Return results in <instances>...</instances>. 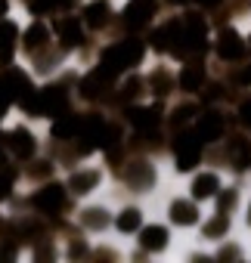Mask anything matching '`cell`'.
<instances>
[{"instance_id":"23","label":"cell","mask_w":251,"mask_h":263,"mask_svg":"<svg viewBox=\"0 0 251 263\" xmlns=\"http://www.w3.org/2000/svg\"><path fill=\"white\" fill-rule=\"evenodd\" d=\"M242 121H245V124H251V99H248V102H242Z\"/></svg>"},{"instance_id":"20","label":"cell","mask_w":251,"mask_h":263,"mask_svg":"<svg viewBox=\"0 0 251 263\" xmlns=\"http://www.w3.org/2000/svg\"><path fill=\"white\" fill-rule=\"evenodd\" d=\"M68 0H34V13H53L59 7H65Z\"/></svg>"},{"instance_id":"16","label":"cell","mask_w":251,"mask_h":263,"mask_svg":"<svg viewBox=\"0 0 251 263\" xmlns=\"http://www.w3.org/2000/svg\"><path fill=\"white\" fill-rule=\"evenodd\" d=\"M202 84V68L199 65H186L183 71H180V87L183 90H195Z\"/></svg>"},{"instance_id":"4","label":"cell","mask_w":251,"mask_h":263,"mask_svg":"<svg viewBox=\"0 0 251 263\" xmlns=\"http://www.w3.org/2000/svg\"><path fill=\"white\" fill-rule=\"evenodd\" d=\"M217 53H220V59H242L245 56V41L236 34V31H220V37H217Z\"/></svg>"},{"instance_id":"18","label":"cell","mask_w":251,"mask_h":263,"mask_svg":"<svg viewBox=\"0 0 251 263\" xmlns=\"http://www.w3.org/2000/svg\"><path fill=\"white\" fill-rule=\"evenodd\" d=\"M84 16H87V22H90L93 28H99V25L105 22V16H109V7H105V4H90V7L84 10Z\"/></svg>"},{"instance_id":"10","label":"cell","mask_w":251,"mask_h":263,"mask_svg":"<svg viewBox=\"0 0 251 263\" xmlns=\"http://www.w3.org/2000/svg\"><path fill=\"white\" fill-rule=\"evenodd\" d=\"M131 124L137 130H152L158 124V108H134L131 111Z\"/></svg>"},{"instance_id":"28","label":"cell","mask_w":251,"mask_h":263,"mask_svg":"<svg viewBox=\"0 0 251 263\" xmlns=\"http://www.w3.org/2000/svg\"><path fill=\"white\" fill-rule=\"evenodd\" d=\"M174 4H183V0H174Z\"/></svg>"},{"instance_id":"21","label":"cell","mask_w":251,"mask_h":263,"mask_svg":"<svg viewBox=\"0 0 251 263\" xmlns=\"http://www.w3.org/2000/svg\"><path fill=\"white\" fill-rule=\"evenodd\" d=\"M226 226H229V223H226V217H217V220H211V223L205 226V235H211V238H217L220 232H226Z\"/></svg>"},{"instance_id":"11","label":"cell","mask_w":251,"mask_h":263,"mask_svg":"<svg viewBox=\"0 0 251 263\" xmlns=\"http://www.w3.org/2000/svg\"><path fill=\"white\" fill-rule=\"evenodd\" d=\"M171 220H174L177 226H192V223H195V208H192L189 201H174V204H171Z\"/></svg>"},{"instance_id":"12","label":"cell","mask_w":251,"mask_h":263,"mask_svg":"<svg viewBox=\"0 0 251 263\" xmlns=\"http://www.w3.org/2000/svg\"><path fill=\"white\" fill-rule=\"evenodd\" d=\"M96 183H99V171H78L75 177H71V189L75 192H90V189H96Z\"/></svg>"},{"instance_id":"9","label":"cell","mask_w":251,"mask_h":263,"mask_svg":"<svg viewBox=\"0 0 251 263\" xmlns=\"http://www.w3.org/2000/svg\"><path fill=\"white\" fill-rule=\"evenodd\" d=\"M229 158H232V164L239 171H245L251 164V143L248 140H232L229 143Z\"/></svg>"},{"instance_id":"24","label":"cell","mask_w":251,"mask_h":263,"mask_svg":"<svg viewBox=\"0 0 251 263\" xmlns=\"http://www.w3.org/2000/svg\"><path fill=\"white\" fill-rule=\"evenodd\" d=\"M242 84H251V68H248V71L242 74Z\"/></svg>"},{"instance_id":"8","label":"cell","mask_w":251,"mask_h":263,"mask_svg":"<svg viewBox=\"0 0 251 263\" xmlns=\"http://www.w3.org/2000/svg\"><path fill=\"white\" fill-rule=\"evenodd\" d=\"M217 189H220V180H217L214 174H202V177H195V183H192V198H211Z\"/></svg>"},{"instance_id":"14","label":"cell","mask_w":251,"mask_h":263,"mask_svg":"<svg viewBox=\"0 0 251 263\" xmlns=\"http://www.w3.org/2000/svg\"><path fill=\"white\" fill-rule=\"evenodd\" d=\"M13 37H16V25L4 22V25H0V59L13 56Z\"/></svg>"},{"instance_id":"22","label":"cell","mask_w":251,"mask_h":263,"mask_svg":"<svg viewBox=\"0 0 251 263\" xmlns=\"http://www.w3.org/2000/svg\"><path fill=\"white\" fill-rule=\"evenodd\" d=\"M10 189H13V174H10V171H7V174L0 171V198H7Z\"/></svg>"},{"instance_id":"1","label":"cell","mask_w":251,"mask_h":263,"mask_svg":"<svg viewBox=\"0 0 251 263\" xmlns=\"http://www.w3.org/2000/svg\"><path fill=\"white\" fill-rule=\"evenodd\" d=\"M140 59H143V47H140L137 41H121V44H115V47H109V50L102 53L99 71H105L109 78H115V74H121L124 68L137 65Z\"/></svg>"},{"instance_id":"13","label":"cell","mask_w":251,"mask_h":263,"mask_svg":"<svg viewBox=\"0 0 251 263\" xmlns=\"http://www.w3.org/2000/svg\"><path fill=\"white\" fill-rule=\"evenodd\" d=\"M143 248H149V251H162L165 245H168V232L162 229V226H149V229H143Z\"/></svg>"},{"instance_id":"25","label":"cell","mask_w":251,"mask_h":263,"mask_svg":"<svg viewBox=\"0 0 251 263\" xmlns=\"http://www.w3.org/2000/svg\"><path fill=\"white\" fill-rule=\"evenodd\" d=\"M7 13V0H0V16H4Z\"/></svg>"},{"instance_id":"17","label":"cell","mask_w":251,"mask_h":263,"mask_svg":"<svg viewBox=\"0 0 251 263\" xmlns=\"http://www.w3.org/2000/svg\"><path fill=\"white\" fill-rule=\"evenodd\" d=\"M137 226H140V211H137V208L121 211V217H118V229H121V232H134Z\"/></svg>"},{"instance_id":"2","label":"cell","mask_w":251,"mask_h":263,"mask_svg":"<svg viewBox=\"0 0 251 263\" xmlns=\"http://www.w3.org/2000/svg\"><path fill=\"white\" fill-rule=\"evenodd\" d=\"M174 149H177V167H180V171L195 167L199 158H202V140H199V137H180Z\"/></svg>"},{"instance_id":"19","label":"cell","mask_w":251,"mask_h":263,"mask_svg":"<svg viewBox=\"0 0 251 263\" xmlns=\"http://www.w3.org/2000/svg\"><path fill=\"white\" fill-rule=\"evenodd\" d=\"M81 223H84V226H90V229H102V226L109 223V217H105V211H99V208H90V211H84Z\"/></svg>"},{"instance_id":"3","label":"cell","mask_w":251,"mask_h":263,"mask_svg":"<svg viewBox=\"0 0 251 263\" xmlns=\"http://www.w3.org/2000/svg\"><path fill=\"white\" fill-rule=\"evenodd\" d=\"M62 204H65V192H62V186H56V183L44 186V189H41V192L34 195V208H41L44 214L62 211Z\"/></svg>"},{"instance_id":"27","label":"cell","mask_w":251,"mask_h":263,"mask_svg":"<svg viewBox=\"0 0 251 263\" xmlns=\"http://www.w3.org/2000/svg\"><path fill=\"white\" fill-rule=\"evenodd\" d=\"M248 223H251V208H248Z\"/></svg>"},{"instance_id":"6","label":"cell","mask_w":251,"mask_h":263,"mask_svg":"<svg viewBox=\"0 0 251 263\" xmlns=\"http://www.w3.org/2000/svg\"><path fill=\"white\" fill-rule=\"evenodd\" d=\"M56 31H59V37H62L65 47H78L81 44V22L78 19H59Z\"/></svg>"},{"instance_id":"5","label":"cell","mask_w":251,"mask_h":263,"mask_svg":"<svg viewBox=\"0 0 251 263\" xmlns=\"http://www.w3.org/2000/svg\"><path fill=\"white\" fill-rule=\"evenodd\" d=\"M220 134H223V118H220L217 111L202 115V121H199V127H195V137H199L202 143H214V140H220Z\"/></svg>"},{"instance_id":"15","label":"cell","mask_w":251,"mask_h":263,"mask_svg":"<svg viewBox=\"0 0 251 263\" xmlns=\"http://www.w3.org/2000/svg\"><path fill=\"white\" fill-rule=\"evenodd\" d=\"M47 44V28L44 25H31L25 31V50H41Z\"/></svg>"},{"instance_id":"7","label":"cell","mask_w":251,"mask_h":263,"mask_svg":"<svg viewBox=\"0 0 251 263\" xmlns=\"http://www.w3.org/2000/svg\"><path fill=\"white\" fill-rule=\"evenodd\" d=\"M10 149H13L19 158H28V155L34 152V137L25 134V130H13V134H10Z\"/></svg>"},{"instance_id":"26","label":"cell","mask_w":251,"mask_h":263,"mask_svg":"<svg viewBox=\"0 0 251 263\" xmlns=\"http://www.w3.org/2000/svg\"><path fill=\"white\" fill-rule=\"evenodd\" d=\"M202 4H205V7H214V4H220V0H202Z\"/></svg>"}]
</instances>
